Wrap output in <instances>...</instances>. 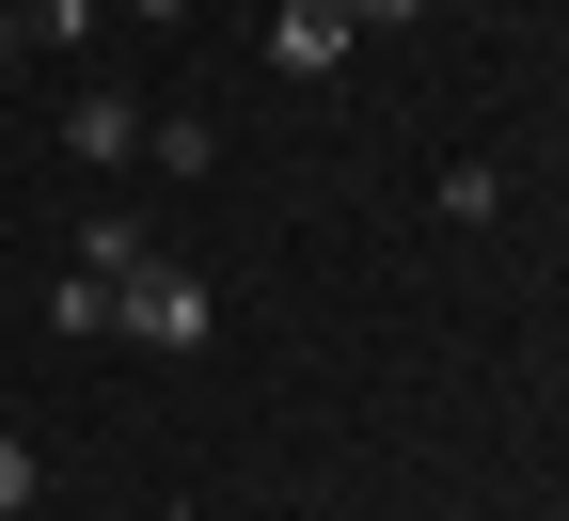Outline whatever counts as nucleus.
<instances>
[{
	"instance_id": "1",
	"label": "nucleus",
	"mask_w": 569,
	"mask_h": 521,
	"mask_svg": "<svg viewBox=\"0 0 569 521\" xmlns=\"http://www.w3.org/2000/svg\"><path fill=\"white\" fill-rule=\"evenodd\" d=\"M111 317H127L142 348H206V284L159 253V269H127V284H111Z\"/></svg>"
},
{
	"instance_id": "2",
	"label": "nucleus",
	"mask_w": 569,
	"mask_h": 521,
	"mask_svg": "<svg viewBox=\"0 0 569 521\" xmlns=\"http://www.w3.org/2000/svg\"><path fill=\"white\" fill-rule=\"evenodd\" d=\"M63 159H80V174H127V159H142V96L80 80V111H63Z\"/></svg>"
},
{
	"instance_id": "3",
	"label": "nucleus",
	"mask_w": 569,
	"mask_h": 521,
	"mask_svg": "<svg viewBox=\"0 0 569 521\" xmlns=\"http://www.w3.org/2000/svg\"><path fill=\"white\" fill-rule=\"evenodd\" d=\"M332 48H348V17H332V0H269V63H284V80H317Z\"/></svg>"
},
{
	"instance_id": "4",
	"label": "nucleus",
	"mask_w": 569,
	"mask_h": 521,
	"mask_svg": "<svg viewBox=\"0 0 569 521\" xmlns=\"http://www.w3.org/2000/svg\"><path fill=\"white\" fill-rule=\"evenodd\" d=\"M80 269H96V284L159 269V221H142V206H96V221H80Z\"/></svg>"
},
{
	"instance_id": "5",
	"label": "nucleus",
	"mask_w": 569,
	"mask_h": 521,
	"mask_svg": "<svg viewBox=\"0 0 569 521\" xmlns=\"http://www.w3.org/2000/svg\"><path fill=\"white\" fill-rule=\"evenodd\" d=\"M142 159H159V174H222V127H206V111H142Z\"/></svg>"
},
{
	"instance_id": "6",
	"label": "nucleus",
	"mask_w": 569,
	"mask_h": 521,
	"mask_svg": "<svg viewBox=\"0 0 569 521\" xmlns=\"http://www.w3.org/2000/svg\"><path fill=\"white\" fill-rule=\"evenodd\" d=\"M17 48H96V0H17Z\"/></svg>"
},
{
	"instance_id": "7",
	"label": "nucleus",
	"mask_w": 569,
	"mask_h": 521,
	"mask_svg": "<svg viewBox=\"0 0 569 521\" xmlns=\"http://www.w3.org/2000/svg\"><path fill=\"white\" fill-rule=\"evenodd\" d=\"M32 490H48V459H32V442H17V427H0V521H17Z\"/></svg>"
},
{
	"instance_id": "8",
	"label": "nucleus",
	"mask_w": 569,
	"mask_h": 521,
	"mask_svg": "<svg viewBox=\"0 0 569 521\" xmlns=\"http://www.w3.org/2000/svg\"><path fill=\"white\" fill-rule=\"evenodd\" d=\"M332 17H348V32H411L427 0H332Z\"/></svg>"
}]
</instances>
